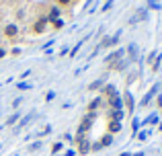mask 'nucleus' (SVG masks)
Masks as SVG:
<instances>
[{
    "label": "nucleus",
    "instance_id": "obj_10",
    "mask_svg": "<svg viewBox=\"0 0 162 156\" xmlns=\"http://www.w3.org/2000/svg\"><path fill=\"white\" fill-rule=\"evenodd\" d=\"M125 60H127L129 64L138 60V43H129V45L125 47Z\"/></svg>",
    "mask_w": 162,
    "mask_h": 156
},
{
    "label": "nucleus",
    "instance_id": "obj_6",
    "mask_svg": "<svg viewBox=\"0 0 162 156\" xmlns=\"http://www.w3.org/2000/svg\"><path fill=\"white\" fill-rule=\"evenodd\" d=\"M47 25H49L47 17H39V19L33 23V33H35V35H43L45 29H47Z\"/></svg>",
    "mask_w": 162,
    "mask_h": 156
},
{
    "label": "nucleus",
    "instance_id": "obj_25",
    "mask_svg": "<svg viewBox=\"0 0 162 156\" xmlns=\"http://www.w3.org/2000/svg\"><path fill=\"white\" fill-rule=\"evenodd\" d=\"M55 6L58 8H68V6H72V0H55Z\"/></svg>",
    "mask_w": 162,
    "mask_h": 156
},
{
    "label": "nucleus",
    "instance_id": "obj_40",
    "mask_svg": "<svg viewBox=\"0 0 162 156\" xmlns=\"http://www.w3.org/2000/svg\"><path fill=\"white\" fill-rule=\"evenodd\" d=\"M133 156H144V152H138V154H133Z\"/></svg>",
    "mask_w": 162,
    "mask_h": 156
},
{
    "label": "nucleus",
    "instance_id": "obj_16",
    "mask_svg": "<svg viewBox=\"0 0 162 156\" xmlns=\"http://www.w3.org/2000/svg\"><path fill=\"white\" fill-rule=\"evenodd\" d=\"M117 90H115V84H103V97H113Z\"/></svg>",
    "mask_w": 162,
    "mask_h": 156
},
{
    "label": "nucleus",
    "instance_id": "obj_12",
    "mask_svg": "<svg viewBox=\"0 0 162 156\" xmlns=\"http://www.w3.org/2000/svg\"><path fill=\"white\" fill-rule=\"evenodd\" d=\"M158 88H160V84H154V86H152V88H150V90H148V92H146L144 97H142V101H140V105H142V107H146V105H150V99L158 95Z\"/></svg>",
    "mask_w": 162,
    "mask_h": 156
},
{
    "label": "nucleus",
    "instance_id": "obj_38",
    "mask_svg": "<svg viewBox=\"0 0 162 156\" xmlns=\"http://www.w3.org/2000/svg\"><path fill=\"white\" fill-rule=\"evenodd\" d=\"M74 154H76V150H74V148H70V150L66 152V156H74Z\"/></svg>",
    "mask_w": 162,
    "mask_h": 156
},
{
    "label": "nucleus",
    "instance_id": "obj_19",
    "mask_svg": "<svg viewBox=\"0 0 162 156\" xmlns=\"http://www.w3.org/2000/svg\"><path fill=\"white\" fill-rule=\"evenodd\" d=\"M160 64H162V56L158 53V56H156V60L152 62V72H158V70H160Z\"/></svg>",
    "mask_w": 162,
    "mask_h": 156
},
{
    "label": "nucleus",
    "instance_id": "obj_9",
    "mask_svg": "<svg viewBox=\"0 0 162 156\" xmlns=\"http://www.w3.org/2000/svg\"><path fill=\"white\" fill-rule=\"evenodd\" d=\"M146 19H148V8L142 6V8H138L135 14L129 19V25H135V23H140V21H146Z\"/></svg>",
    "mask_w": 162,
    "mask_h": 156
},
{
    "label": "nucleus",
    "instance_id": "obj_39",
    "mask_svg": "<svg viewBox=\"0 0 162 156\" xmlns=\"http://www.w3.org/2000/svg\"><path fill=\"white\" fill-rule=\"evenodd\" d=\"M119 156H131V152H121Z\"/></svg>",
    "mask_w": 162,
    "mask_h": 156
},
{
    "label": "nucleus",
    "instance_id": "obj_18",
    "mask_svg": "<svg viewBox=\"0 0 162 156\" xmlns=\"http://www.w3.org/2000/svg\"><path fill=\"white\" fill-rule=\"evenodd\" d=\"M113 140H115V136H111V134H105V136H103L99 142H101V146H103V148H107V146H111V144H113Z\"/></svg>",
    "mask_w": 162,
    "mask_h": 156
},
{
    "label": "nucleus",
    "instance_id": "obj_2",
    "mask_svg": "<svg viewBox=\"0 0 162 156\" xmlns=\"http://www.w3.org/2000/svg\"><path fill=\"white\" fill-rule=\"evenodd\" d=\"M96 117H99V113H86V115L80 119V123H78V131H82V134H86L90 127H92V123L96 121Z\"/></svg>",
    "mask_w": 162,
    "mask_h": 156
},
{
    "label": "nucleus",
    "instance_id": "obj_21",
    "mask_svg": "<svg viewBox=\"0 0 162 156\" xmlns=\"http://www.w3.org/2000/svg\"><path fill=\"white\" fill-rule=\"evenodd\" d=\"M101 88H103V80H94L88 84V90H101Z\"/></svg>",
    "mask_w": 162,
    "mask_h": 156
},
{
    "label": "nucleus",
    "instance_id": "obj_24",
    "mask_svg": "<svg viewBox=\"0 0 162 156\" xmlns=\"http://www.w3.org/2000/svg\"><path fill=\"white\" fill-rule=\"evenodd\" d=\"M14 86H17L19 90H29V88H31V84H29L27 80H21V82H17Z\"/></svg>",
    "mask_w": 162,
    "mask_h": 156
},
{
    "label": "nucleus",
    "instance_id": "obj_26",
    "mask_svg": "<svg viewBox=\"0 0 162 156\" xmlns=\"http://www.w3.org/2000/svg\"><path fill=\"white\" fill-rule=\"evenodd\" d=\"M51 27L58 31V29H62L64 27V19H55V21H51Z\"/></svg>",
    "mask_w": 162,
    "mask_h": 156
},
{
    "label": "nucleus",
    "instance_id": "obj_33",
    "mask_svg": "<svg viewBox=\"0 0 162 156\" xmlns=\"http://www.w3.org/2000/svg\"><path fill=\"white\" fill-rule=\"evenodd\" d=\"M39 148H41V142H33V144H31V152L39 150Z\"/></svg>",
    "mask_w": 162,
    "mask_h": 156
},
{
    "label": "nucleus",
    "instance_id": "obj_3",
    "mask_svg": "<svg viewBox=\"0 0 162 156\" xmlns=\"http://www.w3.org/2000/svg\"><path fill=\"white\" fill-rule=\"evenodd\" d=\"M121 101H123V109L129 113V117L133 115V109H135V103H133V95L129 92V90H125L121 95Z\"/></svg>",
    "mask_w": 162,
    "mask_h": 156
},
{
    "label": "nucleus",
    "instance_id": "obj_37",
    "mask_svg": "<svg viewBox=\"0 0 162 156\" xmlns=\"http://www.w3.org/2000/svg\"><path fill=\"white\" fill-rule=\"evenodd\" d=\"M156 105L162 109V92H160V95H156Z\"/></svg>",
    "mask_w": 162,
    "mask_h": 156
},
{
    "label": "nucleus",
    "instance_id": "obj_42",
    "mask_svg": "<svg viewBox=\"0 0 162 156\" xmlns=\"http://www.w3.org/2000/svg\"><path fill=\"white\" fill-rule=\"evenodd\" d=\"M0 45H2V37H0Z\"/></svg>",
    "mask_w": 162,
    "mask_h": 156
},
{
    "label": "nucleus",
    "instance_id": "obj_35",
    "mask_svg": "<svg viewBox=\"0 0 162 156\" xmlns=\"http://www.w3.org/2000/svg\"><path fill=\"white\" fill-rule=\"evenodd\" d=\"M6 56H8V49H4V47L0 45V60H2V58H6Z\"/></svg>",
    "mask_w": 162,
    "mask_h": 156
},
{
    "label": "nucleus",
    "instance_id": "obj_4",
    "mask_svg": "<svg viewBox=\"0 0 162 156\" xmlns=\"http://www.w3.org/2000/svg\"><path fill=\"white\" fill-rule=\"evenodd\" d=\"M2 35H4L6 39H10V41H14V39L19 37V25H14V23H6L4 29H2Z\"/></svg>",
    "mask_w": 162,
    "mask_h": 156
},
{
    "label": "nucleus",
    "instance_id": "obj_13",
    "mask_svg": "<svg viewBox=\"0 0 162 156\" xmlns=\"http://www.w3.org/2000/svg\"><path fill=\"white\" fill-rule=\"evenodd\" d=\"M45 17H47V21L51 23V21H55V19H60V17H62V10H60L58 6H51V8H49V12H47Z\"/></svg>",
    "mask_w": 162,
    "mask_h": 156
},
{
    "label": "nucleus",
    "instance_id": "obj_31",
    "mask_svg": "<svg viewBox=\"0 0 162 156\" xmlns=\"http://www.w3.org/2000/svg\"><path fill=\"white\" fill-rule=\"evenodd\" d=\"M113 2H115V0H107V2L103 4V8H101V10H103V12H107V10H109V8L113 6Z\"/></svg>",
    "mask_w": 162,
    "mask_h": 156
},
{
    "label": "nucleus",
    "instance_id": "obj_41",
    "mask_svg": "<svg viewBox=\"0 0 162 156\" xmlns=\"http://www.w3.org/2000/svg\"><path fill=\"white\" fill-rule=\"evenodd\" d=\"M158 127H160V131H162V123H160V125H158Z\"/></svg>",
    "mask_w": 162,
    "mask_h": 156
},
{
    "label": "nucleus",
    "instance_id": "obj_17",
    "mask_svg": "<svg viewBox=\"0 0 162 156\" xmlns=\"http://www.w3.org/2000/svg\"><path fill=\"white\" fill-rule=\"evenodd\" d=\"M123 119V111H115V109H109V121H119Z\"/></svg>",
    "mask_w": 162,
    "mask_h": 156
},
{
    "label": "nucleus",
    "instance_id": "obj_1",
    "mask_svg": "<svg viewBox=\"0 0 162 156\" xmlns=\"http://www.w3.org/2000/svg\"><path fill=\"white\" fill-rule=\"evenodd\" d=\"M119 39H121V31H117L115 35H107V37L103 39L96 47H94V51L99 53V49H107V47H113V45H117L119 43Z\"/></svg>",
    "mask_w": 162,
    "mask_h": 156
},
{
    "label": "nucleus",
    "instance_id": "obj_20",
    "mask_svg": "<svg viewBox=\"0 0 162 156\" xmlns=\"http://www.w3.org/2000/svg\"><path fill=\"white\" fill-rule=\"evenodd\" d=\"M19 119H21V115H19V113L14 111L12 115H10L8 119H6V125H14V123H19Z\"/></svg>",
    "mask_w": 162,
    "mask_h": 156
},
{
    "label": "nucleus",
    "instance_id": "obj_23",
    "mask_svg": "<svg viewBox=\"0 0 162 156\" xmlns=\"http://www.w3.org/2000/svg\"><path fill=\"white\" fill-rule=\"evenodd\" d=\"M31 113H29V115H25L23 117V119H19V123H17V129H21V127H25V125H27V123H29V119H31Z\"/></svg>",
    "mask_w": 162,
    "mask_h": 156
},
{
    "label": "nucleus",
    "instance_id": "obj_36",
    "mask_svg": "<svg viewBox=\"0 0 162 156\" xmlns=\"http://www.w3.org/2000/svg\"><path fill=\"white\" fill-rule=\"evenodd\" d=\"M21 103H23V99H14V101H12V109H17Z\"/></svg>",
    "mask_w": 162,
    "mask_h": 156
},
{
    "label": "nucleus",
    "instance_id": "obj_28",
    "mask_svg": "<svg viewBox=\"0 0 162 156\" xmlns=\"http://www.w3.org/2000/svg\"><path fill=\"white\" fill-rule=\"evenodd\" d=\"M158 121H160V117H158V113H152V115L148 117V123H150V125H156Z\"/></svg>",
    "mask_w": 162,
    "mask_h": 156
},
{
    "label": "nucleus",
    "instance_id": "obj_30",
    "mask_svg": "<svg viewBox=\"0 0 162 156\" xmlns=\"http://www.w3.org/2000/svg\"><path fill=\"white\" fill-rule=\"evenodd\" d=\"M101 150H103L101 142H92V146H90V152H101Z\"/></svg>",
    "mask_w": 162,
    "mask_h": 156
},
{
    "label": "nucleus",
    "instance_id": "obj_15",
    "mask_svg": "<svg viewBox=\"0 0 162 156\" xmlns=\"http://www.w3.org/2000/svg\"><path fill=\"white\" fill-rule=\"evenodd\" d=\"M129 66V62L125 60V58H121L119 62H115V64H111V70H115V72H123L125 68Z\"/></svg>",
    "mask_w": 162,
    "mask_h": 156
},
{
    "label": "nucleus",
    "instance_id": "obj_8",
    "mask_svg": "<svg viewBox=\"0 0 162 156\" xmlns=\"http://www.w3.org/2000/svg\"><path fill=\"white\" fill-rule=\"evenodd\" d=\"M107 105H109V109H115V111H123V101H121V97L115 92L113 97H109L107 99Z\"/></svg>",
    "mask_w": 162,
    "mask_h": 156
},
{
    "label": "nucleus",
    "instance_id": "obj_14",
    "mask_svg": "<svg viewBox=\"0 0 162 156\" xmlns=\"http://www.w3.org/2000/svg\"><path fill=\"white\" fill-rule=\"evenodd\" d=\"M119 131H121V123H119V121H109V125H107V134L115 136V134H119Z\"/></svg>",
    "mask_w": 162,
    "mask_h": 156
},
{
    "label": "nucleus",
    "instance_id": "obj_29",
    "mask_svg": "<svg viewBox=\"0 0 162 156\" xmlns=\"http://www.w3.org/2000/svg\"><path fill=\"white\" fill-rule=\"evenodd\" d=\"M8 53H10V56H14V58H19V56L23 53V49H21V47H12V49H8Z\"/></svg>",
    "mask_w": 162,
    "mask_h": 156
},
{
    "label": "nucleus",
    "instance_id": "obj_7",
    "mask_svg": "<svg viewBox=\"0 0 162 156\" xmlns=\"http://www.w3.org/2000/svg\"><path fill=\"white\" fill-rule=\"evenodd\" d=\"M121 58H125V49H115V51H111V53L105 58V64H107V66H111V64L119 62Z\"/></svg>",
    "mask_w": 162,
    "mask_h": 156
},
{
    "label": "nucleus",
    "instance_id": "obj_11",
    "mask_svg": "<svg viewBox=\"0 0 162 156\" xmlns=\"http://www.w3.org/2000/svg\"><path fill=\"white\" fill-rule=\"evenodd\" d=\"M103 103H105V99L103 97H94V99H90V103H88V107H86V113H99V109L103 107Z\"/></svg>",
    "mask_w": 162,
    "mask_h": 156
},
{
    "label": "nucleus",
    "instance_id": "obj_34",
    "mask_svg": "<svg viewBox=\"0 0 162 156\" xmlns=\"http://www.w3.org/2000/svg\"><path fill=\"white\" fill-rule=\"evenodd\" d=\"M148 134H150V131H148V129H144V131H140V136H138V138H140V140H146V138H148Z\"/></svg>",
    "mask_w": 162,
    "mask_h": 156
},
{
    "label": "nucleus",
    "instance_id": "obj_27",
    "mask_svg": "<svg viewBox=\"0 0 162 156\" xmlns=\"http://www.w3.org/2000/svg\"><path fill=\"white\" fill-rule=\"evenodd\" d=\"M62 148H64V142H55V144L51 146V154H58Z\"/></svg>",
    "mask_w": 162,
    "mask_h": 156
},
{
    "label": "nucleus",
    "instance_id": "obj_22",
    "mask_svg": "<svg viewBox=\"0 0 162 156\" xmlns=\"http://www.w3.org/2000/svg\"><path fill=\"white\" fill-rule=\"evenodd\" d=\"M146 8H148V10H156V8H160V0H148Z\"/></svg>",
    "mask_w": 162,
    "mask_h": 156
},
{
    "label": "nucleus",
    "instance_id": "obj_32",
    "mask_svg": "<svg viewBox=\"0 0 162 156\" xmlns=\"http://www.w3.org/2000/svg\"><path fill=\"white\" fill-rule=\"evenodd\" d=\"M51 99H55V92H53V90H49V92L45 95V101H47V103H49Z\"/></svg>",
    "mask_w": 162,
    "mask_h": 156
},
{
    "label": "nucleus",
    "instance_id": "obj_5",
    "mask_svg": "<svg viewBox=\"0 0 162 156\" xmlns=\"http://www.w3.org/2000/svg\"><path fill=\"white\" fill-rule=\"evenodd\" d=\"M90 146H92V142L88 140V136L84 138V140H80V142H76V154H80V156H86L88 152H90Z\"/></svg>",
    "mask_w": 162,
    "mask_h": 156
}]
</instances>
